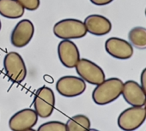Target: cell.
Here are the masks:
<instances>
[{"label": "cell", "instance_id": "cell-1", "mask_svg": "<svg viewBox=\"0 0 146 131\" xmlns=\"http://www.w3.org/2000/svg\"><path fill=\"white\" fill-rule=\"evenodd\" d=\"M124 82L117 77L105 79L92 92V99L98 105H106L116 100L122 93Z\"/></svg>", "mask_w": 146, "mask_h": 131}, {"label": "cell", "instance_id": "cell-2", "mask_svg": "<svg viewBox=\"0 0 146 131\" xmlns=\"http://www.w3.org/2000/svg\"><path fill=\"white\" fill-rule=\"evenodd\" d=\"M56 37L61 39H81L87 34L84 22L74 18L63 19L54 24L52 28Z\"/></svg>", "mask_w": 146, "mask_h": 131}, {"label": "cell", "instance_id": "cell-3", "mask_svg": "<svg viewBox=\"0 0 146 131\" xmlns=\"http://www.w3.org/2000/svg\"><path fill=\"white\" fill-rule=\"evenodd\" d=\"M4 68L7 76L15 83H22L27 76V67L23 57L16 52H8L4 58Z\"/></svg>", "mask_w": 146, "mask_h": 131}, {"label": "cell", "instance_id": "cell-4", "mask_svg": "<svg viewBox=\"0 0 146 131\" xmlns=\"http://www.w3.org/2000/svg\"><path fill=\"white\" fill-rule=\"evenodd\" d=\"M146 111L143 106H131L123 111L118 117L117 122L119 128L124 131H134L144 122Z\"/></svg>", "mask_w": 146, "mask_h": 131}, {"label": "cell", "instance_id": "cell-5", "mask_svg": "<svg viewBox=\"0 0 146 131\" xmlns=\"http://www.w3.org/2000/svg\"><path fill=\"white\" fill-rule=\"evenodd\" d=\"M75 68L80 78L91 85L96 86L106 78L103 70L99 65L87 58H80Z\"/></svg>", "mask_w": 146, "mask_h": 131}, {"label": "cell", "instance_id": "cell-6", "mask_svg": "<svg viewBox=\"0 0 146 131\" xmlns=\"http://www.w3.org/2000/svg\"><path fill=\"white\" fill-rule=\"evenodd\" d=\"M34 107L38 117L41 118L49 117L55 107V95L53 91L46 86L40 88L35 94Z\"/></svg>", "mask_w": 146, "mask_h": 131}, {"label": "cell", "instance_id": "cell-7", "mask_svg": "<svg viewBox=\"0 0 146 131\" xmlns=\"http://www.w3.org/2000/svg\"><path fill=\"white\" fill-rule=\"evenodd\" d=\"M56 90L63 97L74 98L84 93L86 83L80 77L65 76L60 77L56 82Z\"/></svg>", "mask_w": 146, "mask_h": 131}, {"label": "cell", "instance_id": "cell-8", "mask_svg": "<svg viewBox=\"0 0 146 131\" xmlns=\"http://www.w3.org/2000/svg\"><path fill=\"white\" fill-rule=\"evenodd\" d=\"M35 34V26L29 19H23L17 23L11 32V42L12 45L22 48L29 44Z\"/></svg>", "mask_w": 146, "mask_h": 131}, {"label": "cell", "instance_id": "cell-9", "mask_svg": "<svg viewBox=\"0 0 146 131\" xmlns=\"http://www.w3.org/2000/svg\"><path fill=\"white\" fill-rule=\"evenodd\" d=\"M58 56L64 67L75 68L80 59V52L77 45L70 39H63L58 45Z\"/></svg>", "mask_w": 146, "mask_h": 131}, {"label": "cell", "instance_id": "cell-10", "mask_svg": "<svg viewBox=\"0 0 146 131\" xmlns=\"http://www.w3.org/2000/svg\"><path fill=\"white\" fill-rule=\"evenodd\" d=\"M38 122L36 111L30 108L16 112L9 120V127L12 131H23L32 128Z\"/></svg>", "mask_w": 146, "mask_h": 131}, {"label": "cell", "instance_id": "cell-11", "mask_svg": "<svg viewBox=\"0 0 146 131\" xmlns=\"http://www.w3.org/2000/svg\"><path fill=\"white\" fill-rule=\"evenodd\" d=\"M105 50L111 57L121 60L131 58L134 52L131 44L119 37L108 39L105 42Z\"/></svg>", "mask_w": 146, "mask_h": 131}, {"label": "cell", "instance_id": "cell-12", "mask_svg": "<svg viewBox=\"0 0 146 131\" xmlns=\"http://www.w3.org/2000/svg\"><path fill=\"white\" fill-rule=\"evenodd\" d=\"M121 94L125 102L131 106H143L146 102V94L142 87L132 80L124 82Z\"/></svg>", "mask_w": 146, "mask_h": 131}, {"label": "cell", "instance_id": "cell-13", "mask_svg": "<svg viewBox=\"0 0 146 131\" xmlns=\"http://www.w3.org/2000/svg\"><path fill=\"white\" fill-rule=\"evenodd\" d=\"M87 32L96 36H104L110 33L112 23L106 16L102 15H90L84 20Z\"/></svg>", "mask_w": 146, "mask_h": 131}, {"label": "cell", "instance_id": "cell-14", "mask_svg": "<svg viewBox=\"0 0 146 131\" xmlns=\"http://www.w3.org/2000/svg\"><path fill=\"white\" fill-rule=\"evenodd\" d=\"M25 9L17 0H0V15L9 19H18L24 15Z\"/></svg>", "mask_w": 146, "mask_h": 131}, {"label": "cell", "instance_id": "cell-15", "mask_svg": "<svg viewBox=\"0 0 146 131\" xmlns=\"http://www.w3.org/2000/svg\"><path fill=\"white\" fill-rule=\"evenodd\" d=\"M67 131H87L90 128V118L83 114H78L68 119L65 123Z\"/></svg>", "mask_w": 146, "mask_h": 131}, {"label": "cell", "instance_id": "cell-16", "mask_svg": "<svg viewBox=\"0 0 146 131\" xmlns=\"http://www.w3.org/2000/svg\"><path fill=\"white\" fill-rule=\"evenodd\" d=\"M128 39L132 46L143 50L146 49V28L143 27H135L128 34Z\"/></svg>", "mask_w": 146, "mask_h": 131}, {"label": "cell", "instance_id": "cell-17", "mask_svg": "<svg viewBox=\"0 0 146 131\" xmlns=\"http://www.w3.org/2000/svg\"><path fill=\"white\" fill-rule=\"evenodd\" d=\"M37 131H67L65 123L60 121H50L41 124Z\"/></svg>", "mask_w": 146, "mask_h": 131}, {"label": "cell", "instance_id": "cell-18", "mask_svg": "<svg viewBox=\"0 0 146 131\" xmlns=\"http://www.w3.org/2000/svg\"><path fill=\"white\" fill-rule=\"evenodd\" d=\"M17 1L25 9L29 11L38 10L40 5V0H17Z\"/></svg>", "mask_w": 146, "mask_h": 131}, {"label": "cell", "instance_id": "cell-19", "mask_svg": "<svg viewBox=\"0 0 146 131\" xmlns=\"http://www.w3.org/2000/svg\"><path fill=\"white\" fill-rule=\"evenodd\" d=\"M140 86L142 87L143 92L145 93L146 94V68H144L141 73V76H140Z\"/></svg>", "mask_w": 146, "mask_h": 131}, {"label": "cell", "instance_id": "cell-20", "mask_svg": "<svg viewBox=\"0 0 146 131\" xmlns=\"http://www.w3.org/2000/svg\"><path fill=\"white\" fill-rule=\"evenodd\" d=\"M90 1L95 5L103 6V5H109L110 3H112L113 1V0H90Z\"/></svg>", "mask_w": 146, "mask_h": 131}, {"label": "cell", "instance_id": "cell-21", "mask_svg": "<svg viewBox=\"0 0 146 131\" xmlns=\"http://www.w3.org/2000/svg\"><path fill=\"white\" fill-rule=\"evenodd\" d=\"M87 131H100V130H98V129H96V128H89Z\"/></svg>", "mask_w": 146, "mask_h": 131}, {"label": "cell", "instance_id": "cell-22", "mask_svg": "<svg viewBox=\"0 0 146 131\" xmlns=\"http://www.w3.org/2000/svg\"><path fill=\"white\" fill-rule=\"evenodd\" d=\"M23 131H37V130H35V129H34L32 128H29V129H26V130H23Z\"/></svg>", "mask_w": 146, "mask_h": 131}, {"label": "cell", "instance_id": "cell-23", "mask_svg": "<svg viewBox=\"0 0 146 131\" xmlns=\"http://www.w3.org/2000/svg\"><path fill=\"white\" fill-rule=\"evenodd\" d=\"M2 28V23H1V21H0V30Z\"/></svg>", "mask_w": 146, "mask_h": 131}, {"label": "cell", "instance_id": "cell-24", "mask_svg": "<svg viewBox=\"0 0 146 131\" xmlns=\"http://www.w3.org/2000/svg\"><path fill=\"white\" fill-rule=\"evenodd\" d=\"M144 105H145V108H144V109H145V111H146V102H145V104H144Z\"/></svg>", "mask_w": 146, "mask_h": 131}, {"label": "cell", "instance_id": "cell-25", "mask_svg": "<svg viewBox=\"0 0 146 131\" xmlns=\"http://www.w3.org/2000/svg\"><path fill=\"white\" fill-rule=\"evenodd\" d=\"M145 16H146V9H145Z\"/></svg>", "mask_w": 146, "mask_h": 131}]
</instances>
